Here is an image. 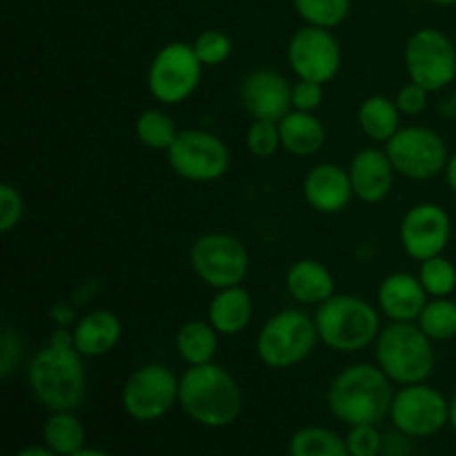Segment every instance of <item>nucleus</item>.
I'll return each instance as SVG.
<instances>
[{"label": "nucleus", "mask_w": 456, "mask_h": 456, "mask_svg": "<svg viewBox=\"0 0 456 456\" xmlns=\"http://www.w3.org/2000/svg\"><path fill=\"white\" fill-rule=\"evenodd\" d=\"M239 101L254 120H274L292 111V83L281 71L261 67L240 80Z\"/></svg>", "instance_id": "16"}, {"label": "nucleus", "mask_w": 456, "mask_h": 456, "mask_svg": "<svg viewBox=\"0 0 456 456\" xmlns=\"http://www.w3.org/2000/svg\"><path fill=\"white\" fill-rule=\"evenodd\" d=\"M419 281L423 283L430 298H445L456 289V267L444 254L432 256L419 267Z\"/></svg>", "instance_id": "31"}, {"label": "nucleus", "mask_w": 456, "mask_h": 456, "mask_svg": "<svg viewBox=\"0 0 456 456\" xmlns=\"http://www.w3.org/2000/svg\"><path fill=\"white\" fill-rule=\"evenodd\" d=\"M190 265L199 281L212 289L243 285L249 274V252L236 236L209 232L199 236L190 248Z\"/></svg>", "instance_id": "7"}, {"label": "nucleus", "mask_w": 456, "mask_h": 456, "mask_svg": "<svg viewBox=\"0 0 456 456\" xmlns=\"http://www.w3.org/2000/svg\"><path fill=\"white\" fill-rule=\"evenodd\" d=\"M319 338L334 352L368 350L381 334V312L363 297L354 294H334L321 303L314 312Z\"/></svg>", "instance_id": "4"}, {"label": "nucleus", "mask_w": 456, "mask_h": 456, "mask_svg": "<svg viewBox=\"0 0 456 456\" xmlns=\"http://www.w3.org/2000/svg\"><path fill=\"white\" fill-rule=\"evenodd\" d=\"M194 52L199 56V61L203 62V67H218L232 56L234 52V43H232L230 36L221 29H205L196 36Z\"/></svg>", "instance_id": "32"}, {"label": "nucleus", "mask_w": 456, "mask_h": 456, "mask_svg": "<svg viewBox=\"0 0 456 456\" xmlns=\"http://www.w3.org/2000/svg\"><path fill=\"white\" fill-rule=\"evenodd\" d=\"M16 456H58V454L53 452V450H49L47 445H27V448H22Z\"/></svg>", "instance_id": "41"}, {"label": "nucleus", "mask_w": 456, "mask_h": 456, "mask_svg": "<svg viewBox=\"0 0 456 456\" xmlns=\"http://www.w3.org/2000/svg\"><path fill=\"white\" fill-rule=\"evenodd\" d=\"M178 405L199 426L218 430L240 417L243 392L239 381L221 365H190L181 374Z\"/></svg>", "instance_id": "3"}, {"label": "nucleus", "mask_w": 456, "mask_h": 456, "mask_svg": "<svg viewBox=\"0 0 456 456\" xmlns=\"http://www.w3.org/2000/svg\"><path fill=\"white\" fill-rule=\"evenodd\" d=\"M289 456H350L346 439L321 426L301 428L289 439Z\"/></svg>", "instance_id": "27"}, {"label": "nucleus", "mask_w": 456, "mask_h": 456, "mask_svg": "<svg viewBox=\"0 0 456 456\" xmlns=\"http://www.w3.org/2000/svg\"><path fill=\"white\" fill-rule=\"evenodd\" d=\"M71 456H111V454L102 452V450H98V448H83V450H80V452H76V454H71Z\"/></svg>", "instance_id": "43"}, {"label": "nucleus", "mask_w": 456, "mask_h": 456, "mask_svg": "<svg viewBox=\"0 0 456 456\" xmlns=\"http://www.w3.org/2000/svg\"><path fill=\"white\" fill-rule=\"evenodd\" d=\"M417 325L435 343L452 341L456 338V303L450 297L430 298L417 319Z\"/></svg>", "instance_id": "29"}, {"label": "nucleus", "mask_w": 456, "mask_h": 456, "mask_svg": "<svg viewBox=\"0 0 456 456\" xmlns=\"http://www.w3.org/2000/svg\"><path fill=\"white\" fill-rule=\"evenodd\" d=\"M134 132L141 145L154 151H167L178 138V127L172 116L163 110H145L134 123Z\"/></svg>", "instance_id": "28"}, {"label": "nucleus", "mask_w": 456, "mask_h": 456, "mask_svg": "<svg viewBox=\"0 0 456 456\" xmlns=\"http://www.w3.org/2000/svg\"><path fill=\"white\" fill-rule=\"evenodd\" d=\"M52 321L58 328H71V323H76V310L69 303H56L52 307Z\"/></svg>", "instance_id": "40"}, {"label": "nucleus", "mask_w": 456, "mask_h": 456, "mask_svg": "<svg viewBox=\"0 0 456 456\" xmlns=\"http://www.w3.org/2000/svg\"><path fill=\"white\" fill-rule=\"evenodd\" d=\"M181 379L163 363H147L134 370L123 387V408L134 421L151 423L163 419L178 405Z\"/></svg>", "instance_id": "12"}, {"label": "nucleus", "mask_w": 456, "mask_h": 456, "mask_svg": "<svg viewBox=\"0 0 456 456\" xmlns=\"http://www.w3.org/2000/svg\"><path fill=\"white\" fill-rule=\"evenodd\" d=\"M281 145L288 154L297 159H310L316 156L325 147L328 132L321 118L310 111L292 110L288 116L279 120Z\"/></svg>", "instance_id": "23"}, {"label": "nucleus", "mask_w": 456, "mask_h": 456, "mask_svg": "<svg viewBox=\"0 0 456 456\" xmlns=\"http://www.w3.org/2000/svg\"><path fill=\"white\" fill-rule=\"evenodd\" d=\"M450 239H452V218L441 205L419 203L401 218V248L414 261L423 263L444 254Z\"/></svg>", "instance_id": "15"}, {"label": "nucleus", "mask_w": 456, "mask_h": 456, "mask_svg": "<svg viewBox=\"0 0 456 456\" xmlns=\"http://www.w3.org/2000/svg\"><path fill=\"white\" fill-rule=\"evenodd\" d=\"M31 395L49 412H74L87 396L85 356L76 350L71 328H58L27 368Z\"/></svg>", "instance_id": "1"}, {"label": "nucleus", "mask_w": 456, "mask_h": 456, "mask_svg": "<svg viewBox=\"0 0 456 456\" xmlns=\"http://www.w3.org/2000/svg\"><path fill=\"white\" fill-rule=\"evenodd\" d=\"M323 85L314 83V80H303L298 78L292 83V110L297 111H310L316 114L321 105H323Z\"/></svg>", "instance_id": "37"}, {"label": "nucleus", "mask_w": 456, "mask_h": 456, "mask_svg": "<svg viewBox=\"0 0 456 456\" xmlns=\"http://www.w3.org/2000/svg\"><path fill=\"white\" fill-rule=\"evenodd\" d=\"M288 62L297 78L328 85L341 71V45L332 29L305 25L289 38Z\"/></svg>", "instance_id": "14"}, {"label": "nucleus", "mask_w": 456, "mask_h": 456, "mask_svg": "<svg viewBox=\"0 0 456 456\" xmlns=\"http://www.w3.org/2000/svg\"><path fill=\"white\" fill-rule=\"evenodd\" d=\"M410 80L430 94L441 92L456 78V47L448 34L435 27L417 29L403 49Z\"/></svg>", "instance_id": "11"}, {"label": "nucleus", "mask_w": 456, "mask_h": 456, "mask_svg": "<svg viewBox=\"0 0 456 456\" xmlns=\"http://www.w3.org/2000/svg\"><path fill=\"white\" fill-rule=\"evenodd\" d=\"M350 456H381L383 435L377 430V426L365 423V426H352L346 436Z\"/></svg>", "instance_id": "34"}, {"label": "nucleus", "mask_w": 456, "mask_h": 456, "mask_svg": "<svg viewBox=\"0 0 456 456\" xmlns=\"http://www.w3.org/2000/svg\"><path fill=\"white\" fill-rule=\"evenodd\" d=\"M203 62L190 43H169L156 52L147 69V89L160 105H181L199 89Z\"/></svg>", "instance_id": "8"}, {"label": "nucleus", "mask_w": 456, "mask_h": 456, "mask_svg": "<svg viewBox=\"0 0 456 456\" xmlns=\"http://www.w3.org/2000/svg\"><path fill=\"white\" fill-rule=\"evenodd\" d=\"M218 338L221 334L214 330L209 321H187L176 332V352L183 361L190 365L214 363L218 352Z\"/></svg>", "instance_id": "25"}, {"label": "nucleus", "mask_w": 456, "mask_h": 456, "mask_svg": "<svg viewBox=\"0 0 456 456\" xmlns=\"http://www.w3.org/2000/svg\"><path fill=\"white\" fill-rule=\"evenodd\" d=\"M303 196L319 214L343 212L354 199L350 172L334 163L314 165L303 178Z\"/></svg>", "instance_id": "19"}, {"label": "nucleus", "mask_w": 456, "mask_h": 456, "mask_svg": "<svg viewBox=\"0 0 456 456\" xmlns=\"http://www.w3.org/2000/svg\"><path fill=\"white\" fill-rule=\"evenodd\" d=\"M432 343L417 323H390L374 343V359L396 386L426 383L436 363Z\"/></svg>", "instance_id": "5"}, {"label": "nucleus", "mask_w": 456, "mask_h": 456, "mask_svg": "<svg viewBox=\"0 0 456 456\" xmlns=\"http://www.w3.org/2000/svg\"><path fill=\"white\" fill-rule=\"evenodd\" d=\"M386 154L390 156L396 174L410 181H432L445 174L450 151L439 132L423 125L401 127L386 142Z\"/></svg>", "instance_id": "9"}, {"label": "nucleus", "mask_w": 456, "mask_h": 456, "mask_svg": "<svg viewBox=\"0 0 456 456\" xmlns=\"http://www.w3.org/2000/svg\"><path fill=\"white\" fill-rule=\"evenodd\" d=\"M294 9L305 25L334 29L350 16V0H294Z\"/></svg>", "instance_id": "30"}, {"label": "nucleus", "mask_w": 456, "mask_h": 456, "mask_svg": "<svg viewBox=\"0 0 456 456\" xmlns=\"http://www.w3.org/2000/svg\"><path fill=\"white\" fill-rule=\"evenodd\" d=\"M167 165L178 178L190 183L221 181L232 165L230 147L205 129H183L167 150Z\"/></svg>", "instance_id": "10"}, {"label": "nucleus", "mask_w": 456, "mask_h": 456, "mask_svg": "<svg viewBox=\"0 0 456 456\" xmlns=\"http://www.w3.org/2000/svg\"><path fill=\"white\" fill-rule=\"evenodd\" d=\"M428 3H432V4H456V0H428Z\"/></svg>", "instance_id": "45"}, {"label": "nucleus", "mask_w": 456, "mask_h": 456, "mask_svg": "<svg viewBox=\"0 0 456 456\" xmlns=\"http://www.w3.org/2000/svg\"><path fill=\"white\" fill-rule=\"evenodd\" d=\"M245 145H248L249 154L256 156V159H272L276 151L283 150L279 123H274V120H252L248 134H245Z\"/></svg>", "instance_id": "33"}, {"label": "nucleus", "mask_w": 456, "mask_h": 456, "mask_svg": "<svg viewBox=\"0 0 456 456\" xmlns=\"http://www.w3.org/2000/svg\"><path fill=\"white\" fill-rule=\"evenodd\" d=\"M43 441L58 456H71L85 448L87 430L74 412H52L45 421Z\"/></svg>", "instance_id": "26"}, {"label": "nucleus", "mask_w": 456, "mask_h": 456, "mask_svg": "<svg viewBox=\"0 0 456 456\" xmlns=\"http://www.w3.org/2000/svg\"><path fill=\"white\" fill-rule=\"evenodd\" d=\"M390 419L396 430L412 439H428L450 423V401L428 383L403 386L395 392Z\"/></svg>", "instance_id": "13"}, {"label": "nucleus", "mask_w": 456, "mask_h": 456, "mask_svg": "<svg viewBox=\"0 0 456 456\" xmlns=\"http://www.w3.org/2000/svg\"><path fill=\"white\" fill-rule=\"evenodd\" d=\"M74 346L85 359L110 354L123 338V321L110 310H92L74 323Z\"/></svg>", "instance_id": "20"}, {"label": "nucleus", "mask_w": 456, "mask_h": 456, "mask_svg": "<svg viewBox=\"0 0 456 456\" xmlns=\"http://www.w3.org/2000/svg\"><path fill=\"white\" fill-rule=\"evenodd\" d=\"M22 350H25V346H22L18 330L4 325L3 334H0V377L9 379L16 372L22 359Z\"/></svg>", "instance_id": "36"}, {"label": "nucleus", "mask_w": 456, "mask_h": 456, "mask_svg": "<svg viewBox=\"0 0 456 456\" xmlns=\"http://www.w3.org/2000/svg\"><path fill=\"white\" fill-rule=\"evenodd\" d=\"M319 341L314 316L301 310H281L258 332L256 356L267 368L289 370L310 359Z\"/></svg>", "instance_id": "6"}, {"label": "nucleus", "mask_w": 456, "mask_h": 456, "mask_svg": "<svg viewBox=\"0 0 456 456\" xmlns=\"http://www.w3.org/2000/svg\"><path fill=\"white\" fill-rule=\"evenodd\" d=\"M392 381L377 363H354L332 379L328 387V408L346 426L381 423L390 417Z\"/></svg>", "instance_id": "2"}, {"label": "nucleus", "mask_w": 456, "mask_h": 456, "mask_svg": "<svg viewBox=\"0 0 456 456\" xmlns=\"http://www.w3.org/2000/svg\"><path fill=\"white\" fill-rule=\"evenodd\" d=\"M430 301L419 274L392 272L381 281L377 289V305L390 323H417L423 307Z\"/></svg>", "instance_id": "17"}, {"label": "nucleus", "mask_w": 456, "mask_h": 456, "mask_svg": "<svg viewBox=\"0 0 456 456\" xmlns=\"http://www.w3.org/2000/svg\"><path fill=\"white\" fill-rule=\"evenodd\" d=\"M401 111L396 107L395 98H387L383 94L368 96L359 105L356 111V123L361 132L372 142H383L386 145L392 136L401 129Z\"/></svg>", "instance_id": "24"}, {"label": "nucleus", "mask_w": 456, "mask_h": 456, "mask_svg": "<svg viewBox=\"0 0 456 456\" xmlns=\"http://www.w3.org/2000/svg\"><path fill=\"white\" fill-rule=\"evenodd\" d=\"M450 426H452V430L456 432V392L452 399H450Z\"/></svg>", "instance_id": "44"}, {"label": "nucleus", "mask_w": 456, "mask_h": 456, "mask_svg": "<svg viewBox=\"0 0 456 456\" xmlns=\"http://www.w3.org/2000/svg\"><path fill=\"white\" fill-rule=\"evenodd\" d=\"M412 436L401 430H392L383 435L381 456H412Z\"/></svg>", "instance_id": "39"}, {"label": "nucleus", "mask_w": 456, "mask_h": 456, "mask_svg": "<svg viewBox=\"0 0 456 456\" xmlns=\"http://www.w3.org/2000/svg\"><path fill=\"white\" fill-rule=\"evenodd\" d=\"M22 216H25V199L16 187L3 183L0 185V232L9 234L12 230H16Z\"/></svg>", "instance_id": "35"}, {"label": "nucleus", "mask_w": 456, "mask_h": 456, "mask_svg": "<svg viewBox=\"0 0 456 456\" xmlns=\"http://www.w3.org/2000/svg\"><path fill=\"white\" fill-rule=\"evenodd\" d=\"M347 172H350L354 196L368 205L386 200L395 187L396 169L386 150H379V147H363L356 151Z\"/></svg>", "instance_id": "18"}, {"label": "nucleus", "mask_w": 456, "mask_h": 456, "mask_svg": "<svg viewBox=\"0 0 456 456\" xmlns=\"http://www.w3.org/2000/svg\"><path fill=\"white\" fill-rule=\"evenodd\" d=\"M445 181H448L450 190H452L454 196H456V151H454V154H450L448 167H445Z\"/></svg>", "instance_id": "42"}, {"label": "nucleus", "mask_w": 456, "mask_h": 456, "mask_svg": "<svg viewBox=\"0 0 456 456\" xmlns=\"http://www.w3.org/2000/svg\"><path fill=\"white\" fill-rule=\"evenodd\" d=\"M254 314L252 294L243 285L216 289L208 305V321L221 337H236L249 325Z\"/></svg>", "instance_id": "22"}, {"label": "nucleus", "mask_w": 456, "mask_h": 456, "mask_svg": "<svg viewBox=\"0 0 456 456\" xmlns=\"http://www.w3.org/2000/svg\"><path fill=\"white\" fill-rule=\"evenodd\" d=\"M285 288L289 297L301 305H316L325 303L337 294L332 272L316 258H301L292 263L285 274Z\"/></svg>", "instance_id": "21"}, {"label": "nucleus", "mask_w": 456, "mask_h": 456, "mask_svg": "<svg viewBox=\"0 0 456 456\" xmlns=\"http://www.w3.org/2000/svg\"><path fill=\"white\" fill-rule=\"evenodd\" d=\"M428 98H430V92L410 80L396 92L395 102L403 116H419L428 110Z\"/></svg>", "instance_id": "38"}]
</instances>
